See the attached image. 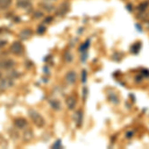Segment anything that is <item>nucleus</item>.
I'll return each mask as SVG.
<instances>
[{
    "label": "nucleus",
    "instance_id": "1",
    "mask_svg": "<svg viewBox=\"0 0 149 149\" xmlns=\"http://www.w3.org/2000/svg\"><path fill=\"white\" fill-rule=\"evenodd\" d=\"M29 113V116L30 118L32 119V121L34 122V124L37 127H43L45 125V119L44 117L41 115L39 112H37L36 110L34 109H30L28 111Z\"/></svg>",
    "mask_w": 149,
    "mask_h": 149
},
{
    "label": "nucleus",
    "instance_id": "2",
    "mask_svg": "<svg viewBox=\"0 0 149 149\" xmlns=\"http://www.w3.org/2000/svg\"><path fill=\"white\" fill-rule=\"evenodd\" d=\"M13 85H14V81L10 77L1 80V81H0V95H1L5 90H8L9 88H11Z\"/></svg>",
    "mask_w": 149,
    "mask_h": 149
},
{
    "label": "nucleus",
    "instance_id": "3",
    "mask_svg": "<svg viewBox=\"0 0 149 149\" xmlns=\"http://www.w3.org/2000/svg\"><path fill=\"white\" fill-rule=\"evenodd\" d=\"M10 52L14 55H17V56L22 54L23 46H22V44H21V42H19V41L14 42L13 44L10 46Z\"/></svg>",
    "mask_w": 149,
    "mask_h": 149
},
{
    "label": "nucleus",
    "instance_id": "4",
    "mask_svg": "<svg viewBox=\"0 0 149 149\" xmlns=\"http://www.w3.org/2000/svg\"><path fill=\"white\" fill-rule=\"evenodd\" d=\"M15 66V63H14L13 60L11 59H5L0 61V69L2 70H10L13 67Z\"/></svg>",
    "mask_w": 149,
    "mask_h": 149
},
{
    "label": "nucleus",
    "instance_id": "5",
    "mask_svg": "<svg viewBox=\"0 0 149 149\" xmlns=\"http://www.w3.org/2000/svg\"><path fill=\"white\" fill-rule=\"evenodd\" d=\"M77 81V74L74 71H70L68 74H66V81L69 85H74Z\"/></svg>",
    "mask_w": 149,
    "mask_h": 149
},
{
    "label": "nucleus",
    "instance_id": "6",
    "mask_svg": "<svg viewBox=\"0 0 149 149\" xmlns=\"http://www.w3.org/2000/svg\"><path fill=\"white\" fill-rule=\"evenodd\" d=\"M66 103H67V107H68L69 109L73 110L74 107H76L77 104V98L74 95H70V97H67L66 100Z\"/></svg>",
    "mask_w": 149,
    "mask_h": 149
},
{
    "label": "nucleus",
    "instance_id": "7",
    "mask_svg": "<svg viewBox=\"0 0 149 149\" xmlns=\"http://www.w3.org/2000/svg\"><path fill=\"white\" fill-rule=\"evenodd\" d=\"M32 30L31 29H29V28H25V29H23L22 31H21L20 33H19V37H20V39L21 40H27L29 39V38L32 36Z\"/></svg>",
    "mask_w": 149,
    "mask_h": 149
},
{
    "label": "nucleus",
    "instance_id": "8",
    "mask_svg": "<svg viewBox=\"0 0 149 149\" xmlns=\"http://www.w3.org/2000/svg\"><path fill=\"white\" fill-rule=\"evenodd\" d=\"M68 11H69L68 3H63V4H61V6L59 7V9L57 10L56 13H57L58 16H64Z\"/></svg>",
    "mask_w": 149,
    "mask_h": 149
},
{
    "label": "nucleus",
    "instance_id": "9",
    "mask_svg": "<svg viewBox=\"0 0 149 149\" xmlns=\"http://www.w3.org/2000/svg\"><path fill=\"white\" fill-rule=\"evenodd\" d=\"M27 124L28 122L25 118H16L14 120V125L18 127V128H24V127L27 126Z\"/></svg>",
    "mask_w": 149,
    "mask_h": 149
},
{
    "label": "nucleus",
    "instance_id": "10",
    "mask_svg": "<svg viewBox=\"0 0 149 149\" xmlns=\"http://www.w3.org/2000/svg\"><path fill=\"white\" fill-rule=\"evenodd\" d=\"M83 118H84V114L83 111L80 109L76 112V124L77 127H81V124H83Z\"/></svg>",
    "mask_w": 149,
    "mask_h": 149
},
{
    "label": "nucleus",
    "instance_id": "11",
    "mask_svg": "<svg viewBox=\"0 0 149 149\" xmlns=\"http://www.w3.org/2000/svg\"><path fill=\"white\" fill-rule=\"evenodd\" d=\"M49 103L52 107L53 109H55V110L61 109V102H60L58 100H56V98H51V100H49Z\"/></svg>",
    "mask_w": 149,
    "mask_h": 149
},
{
    "label": "nucleus",
    "instance_id": "12",
    "mask_svg": "<svg viewBox=\"0 0 149 149\" xmlns=\"http://www.w3.org/2000/svg\"><path fill=\"white\" fill-rule=\"evenodd\" d=\"M33 137V131H32V129L31 128H28V129H26L25 131H24V133H23V138H24V140L25 141H29V140H31Z\"/></svg>",
    "mask_w": 149,
    "mask_h": 149
},
{
    "label": "nucleus",
    "instance_id": "13",
    "mask_svg": "<svg viewBox=\"0 0 149 149\" xmlns=\"http://www.w3.org/2000/svg\"><path fill=\"white\" fill-rule=\"evenodd\" d=\"M11 3L12 0H0V9H7Z\"/></svg>",
    "mask_w": 149,
    "mask_h": 149
},
{
    "label": "nucleus",
    "instance_id": "14",
    "mask_svg": "<svg viewBox=\"0 0 149 149\" xmlns=\"http://www.w3.org/2000/svg\"><path fill=\"white\" fill-rule=\"evenodd\" d=\"M40 6L42 7L44 10H46L48 12H51L55 9V6L53 4H49V3H41Z\"/></svg>",
    "mask_w": 149,
    "mask_h": 149
},
{
    "label": "nucleus",
    "instance_id": "15",
    "mask_svg": "<svg viewBox=\"0 0 149 149\" xmlns=\"http://www.w3.org/2000/svg\"><path fill=\"white\" fill-rule=\"evenodd\" d=\"M148 5H149V1H145V2H142V3L139 4L138 6V10L141 11V12H144L146 9L148 8Z\"/></svg>",
    "mask_w": 149,
    "mask_h": 149
},
{
    "label": "nucleus",
    "instance_id": "16",
    "mask_svg": "<svg viewBox=\"0 0 149 149\" xmlns=\"http://www.w3.org/2000/svg\"><path fill=\"white\" fill-rule=\"evenodd\" d=\"M88 46H90V40H88L86 42H85L83 45H81L80 47V51L81 53H86V50H88Z\"/></svg>",
    "mask_w": 149,
    "mask_h": 149
},
{
    "label": "nucleus",
    "instance_id": "17",
    "mask_svg": "<svg viewBox=\"0 0 149 149\" xmlns=\"http://www.w3.org/2000/svg\"><path fill=\"white\" fill-rule=\"evenodd\" d=\"M64 59H65V61L68 62V63L72 62V60H73V57H72V55H71V52H66V53H65Z\"/></svg>",
    "mask_w": 149,
    "mask_h": 149
},
{
    "label": "nucleus",
    "instance_id": "18",
    "mask_svg": "<svg viewBox=\"0 0 149 149\" xmlns=\"http://www.w3.org/2000/svg\"><path fill=\"white\" fill-rule=\"evenodd\" d=\"M18 6L19 7H23V8H27V7H31V4L29 3L28 1H26V0H23V1L19 2Z\"/></svg>",
    "mask_w": 149,
    "mask_h": 149
},
{
    "label": "nucleus",
    "instance_id": "19",
    "mask_svg": "<svg viewBox=\"0 0 149 149\" xmlns=\"http://www.w3.org/2000/svg\"><path fill=\"white\" fill-rule=\"evenodd\" d=\"M46 32V27H45L44 25H40L39 27L37 28V33L38 34H44V33Z\"/></svg>",
    "mask_w": 149,
    "mask_h": 149
},
{
    "label": "nucleus",
    "instance_id": "20",
    "mask_svg": "<svg viewBox=\"0 0 149 149\" xmlns=\"http://www.w3.org/2000/svg\"><path fill=\"white\" fill-rule=\"evenodd\" d=\"M109 100H111V102H113L114 103H118V97L115 95H113L112 93H109Z\"/></svg>",
    "mask_w": 149,
    "mask_h": 149
},
{
    "label": "nucleus",
    "instance_id": "21",
    "mask_svg": "<svg viewBox=\"0 0 149 149\" xmlns=\"http://www.w3.org/2000/svg\"><path fill=\"white\" fill-rule=\"evenodd\" d=\"M52 148H63V145L61 144V140H57L56 142L52 145Z\"/></svg>",
    "mask_w": 149,
    "mask_h": 149
},
{
    "label": "nucleus",
    "instance_id": "22",
    "mask_svg": "<svg viewBox=\"0 0 149 149\" xmlns=\"http://www.w3.org/2000/svg\"><path fill=\"white\" fill-rule=\"evenodd\" d=\"M132 48H134L135 50H133V52L135 53V54H137L138 51H139V48H140V44H135V45H133V47Z\"/></svg>",
    "mask_w": 149,
    "mask_h": 149
},
{
    "label": "nucleus",
    "instance_id": "23",
    "mask_svg": "<svg viewBox=\"0 0 149 149\" xmlns=\"http://www.w3.org/2000/svg\"><path fill=\"white\" fill-rule=\"evenodd\" d=\"M6 44H7V41H5V40H0V49H1V48H3Z\"/></svg>",
    "mask_w": 149,
    "mask_h": 149
},
{
    "label": "nucleus",
    "instance_id": "24",
    "mask_svg": "<svg viewBox=\"0 0 149 149\" xmlns=\"http://www.w3.org/2000/svg\"><path fill=\"white\" fill-rule=\"evenodd\" d=\"M86 81V72L84 70V71H83V83L85 84Z\"/></svg>",
    "mask_w": 149,
    "mask_h": 149
},
{
    "label": "nucleus",
    "instance_id": "25",
    "mask_svg": "<svg viewBox=\"0 0 149 149\" xmlns=\"http://www.w3.org/2000/svg\"><path fill=\"white\" fill-rule=\"evenodd\" d=\"M52 20H53V17H47V18H45L44 23H50Z\"/></svg>",
    "mask_w": 149,
    "mask_h": 149
},
{
    "label": "nucleus",
    "instance_id": "26",
    "mask_svg": "<svg viewBox=\"0 0 149 149\" xmlns=\"http://www.w3.org/2000/svg\"><path fill=\"white\" fill-rule=\"evenodd\" d=\"M0 79H1V74H0Z\"/></svg>",
    "mask_w": 149,
    "mask_h": 149
}]
</instances>
